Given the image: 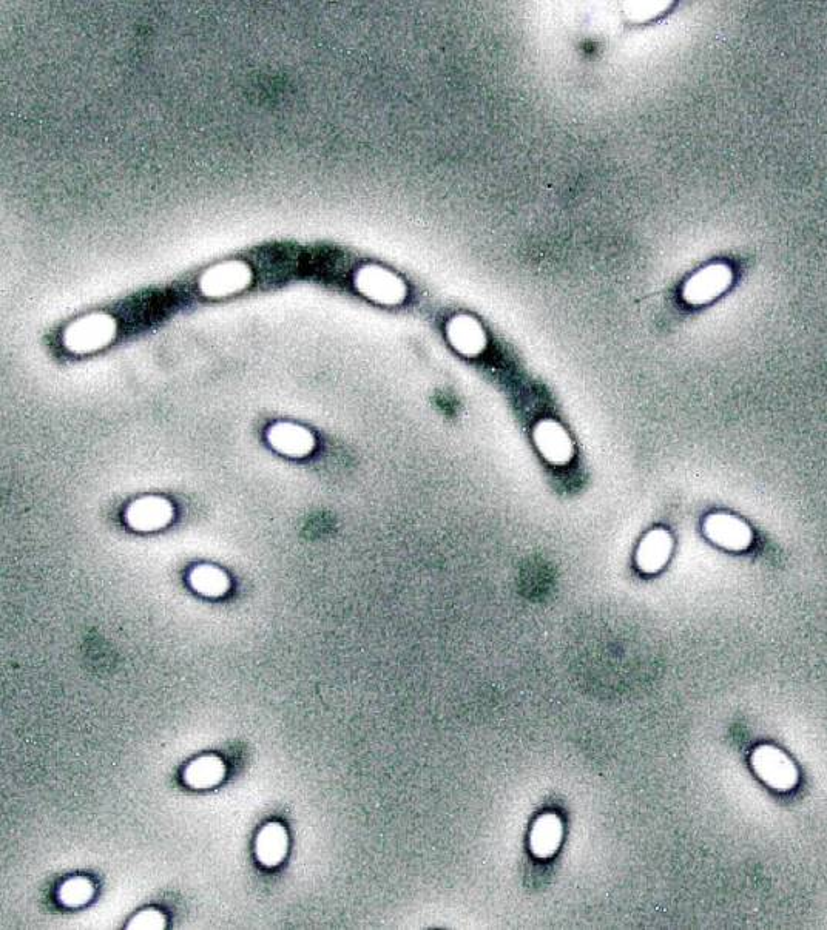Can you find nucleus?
Wrapping results in <instances>:
<instances>
[{
  "mask_svg": "<svg viewBox=\"0 0 827 930\" xmlns=\"http://www.w3.org/2000/svg\"><path fill=\"white\" fill-rule=\"evenodd\" d=\"M116 334V323L109 315H90L67 327L64 343L68 351L88 354L104 348Z\"/></svg>",
  "mask_w": 827,
  "mask_h": 930,
  "instance_id": "nucleus-1",
  "label": "nucleus"
},
{
  "mask_svg": "<svg viewBox=\"0 0 827 930\" xmlns=\"http://www.w3.org/2000/svg\"><path fill=\"white\" fill-rule=\"evenodd\" d=\"M173 519V506L169 500L158 496H147L135 500L125 511V520L130 528L142 533L158 531Z\"/></svg>",
  "mask_w": 827,
  "mask_h": 930,
  "instance_id": "nucleus-2",
  "label": "nucleus"
},
{
  "mask_svg": "<svg viewBox=\"0 0 827 930\" xmlns=\"http://www.w3.org/2000/svg\"><path fill=\"white\" fill-rule=\"evenodd\" d=\"M704 533L716 545L730 551H743L752 543V530L738 517L712 514L704 520Z\"/></svg>",
  "mask_w": 827,
  "mask_h": 930,
  "instance_id": "nucleus-3",
  "label": "nucleus"
},
{
  "mask_svg": "<svg viewBox=\"0 0 827 930\" xmlns=\"http://www.w3.org/2000/svg\"><path fill=\"white\" fill-rule=\"evenodd\" d=\"M534 443L547 462L564 466L571 462L574 454L573 442L564 426L554 420H542L534 428Z\"/></svg>",
  "mask_w": 827,
  "mask_h": 930,
  "instance_id": "nucleus-4",
  "label": "nucleus"
},
{
  "mask_svg": "<svg viewBox=\"0 0 827 930\" xmlns=\"http://www.w3.org/2000/svg\"><path fill=\"white\" fill-rule=\"evenodd\" d=\"M730 283H732V272L729 267L721 266V264L706 267L696 273L695 277L690 278L689 283L684 287V298L687 303L695 304V306L706 304L723 294Z\"/></svg>",
  "mask_w": 827,
  "mask_h": 930,
  "instance_id": "nucleus-5",
  "label": "nucleus"
},
{
  "mask_svg": "<svg viewBox=\"0 0 827 930\" xmlns=\"http://www.w3.org/2000/svg\"><path fill=\"white\" fill-rule=\"evenodd\" d=\"M267 442L280 454L301 459L315 448V437L309 429L294 423H277L267 431Z\"/></svg>",
  "mask_w": 827,
  "mask_h": 930,
  "instance_id": "nucleus-6",
  "label": "nucleus"
},
{
  "mask_svg": "<svg viewBox=\"0 0 827 930\" xmlns=\"http://www.w3.org/2000/svg\"><path fill=\"white\" fill-rule=\"evenodd\" d=\"M753 767L775 789H790L797 781V770L792 762L772 747H761L755 752Z\"/></svg>",
  "mask_w": 827,
  "mask_h": 930,
  "instance_id": "nucleus-7",
  "label": "nucleus"
},
{
  "mask_svg": "<svg viewBox=\"0 0 827 930\" xmlns=\"http://www.w3.org/2000/svg\"><path fill=\"white\" fill-rule=\"evenodd\" d=\"M446 332L451 346L465 357H477L487 348V335L482 326L468 315H459L449 321Z\"/></svg>",
  "mask_w": 827,
  "mask_h": 930,
  "instance_id": "nucleus-8",
  "label": "nucleus"
},
{
  "mask_svg": "<svg viewBox=\"0 0 827 930\" xmlns=\"http://www.w3.org/2000/svg\"><path fill=\"white\" fill-rule=\"evenodd\" d=\"M673 550V540L669 531L656 528L650 531L639 543L636 551V565L642 573L653 574L665 567Z\"/></svg>",
  "mask_w": 827,
  "mask_h": 930,
  "instance_id": "nucleus-9",
  "label": "nucleus"
},
{
  "mask_svg": "<svg viewBox=\"0 0 827 930\" xmlns=\"http://www.w3.org/2000/svg\"><path fill=\"white\" fill-rule=\"evenodd\" d=\"M357 286L366 297L382 304H389V306L402 303L406 295L405 286L399 280H395L388 273L377 272V270L363 272L357 278Z\"/></svg>",
  "mask_w": 827,
  "mask_h": 930,
  "instance_id": "nucleus-10",
  "label": "nucleus"
},
{
  "mask_svg": "<svg viewBox=\"0 0 827 930\" xmlns=\"http://www.w3.org/2000/svg\"><path fill=\"white\" fill-rule=\"evenodd\" d=\"M562 841V823L553 813L542 815L531 830V850L539 858H547L556 852Z\"/></svg>",
  "mask_w": 827,
  "mask_h": 930,
  "instance_id": "nucleus-11",
  "label": "nucleus"
},
{
  "mask_svg": "<svg viewBox=\"0 0 827 930\" xmlns=\"http://www.w3.org/2000/svg\"><path fill=\"white\" fill-rule=\"evenodd\" d=\"M287 852V833L278 823L264 826L257 838L258 860L264 866H278L284 860Z\"/></svg>",
  "mask_w": 827,
  "mask_h": 930,
  "instance_id": "nucleus-12",
  "label": "nucleus"
},
{
  "mask_svg": "<svg viewBox=\"0 0 827 930\" xmlns=\"http://www.w3.org/2000/svg\"><path fill=\"white\" fill-rule=\"evenodd\" d=\"M190 585L196 593L207 597H220L230 588L229 576L213 565H198L190 571Z\"/></svg>",
  "mask_w": 827,
  "mask_h": 930,
  "instance_id": "nucleus-13",
  "label": "nucleus"
},
{
  "mask_svg": "<svg viewBox=\"0 0 827 930\" xmlns=\"http://www.w3.org/2000/svg\"><path fill=\"white\" fill-rule=\"evenodd\" d=\"M224 778V764L217 756H203L196 759L184 772V779L195 789H209L217 786Z\"/></svg>",
  "mask_w": 827,
  "mask_h": 930,
  "instance_id": "nucleus-14",
  "label": "nucleus"
},
{
  "mask_svg": "<svg viewBox=\"0 0 827 930\" xmlns=\"http://www.w3.org/2000/svg\"><path fill=\"white\" fill-rule=\"evenodd\" d=\"M249 283V275L244 269L212 270L203 280V290L210 297H223L243 289Z\"/></svg>",
  "mask_w": 827,
  "mask_h": 930,
  "instance_id": "nucleus-15",
  "label": "nucleus"
},
{
  "mask_svg": "<svg viewBox=\"0 0 827 930\" xmlns=\"http://www.w3.org/2000/svg\"><path fill=\"white\" fill-rule=\"evenodd\" d=\"M93 897V884L87 878H71L59 890V900L67 906H81Z\"/></svg>",
  "mask_w": 827,
  "mask_h": 930,
  "instance_id": "nucleus-16",
  "label": "nucleus"
},
{
  "mask_svg": "<svg viewBox=\"0 0 827 930\" xmlns=\"http://www.w3.org/2000/svg\"><path fill=\"white\" fill-rule=\"evenodd\" d=\"M166 924V918L158 910H142L141 914L136 915L130 921V929H163Z\"/></svg>",
  "mask_w": 827,
  "mask_h": 930,
  "instance_id": "nucleus-17",
  "label": "nucleus"
}]
</instances>
